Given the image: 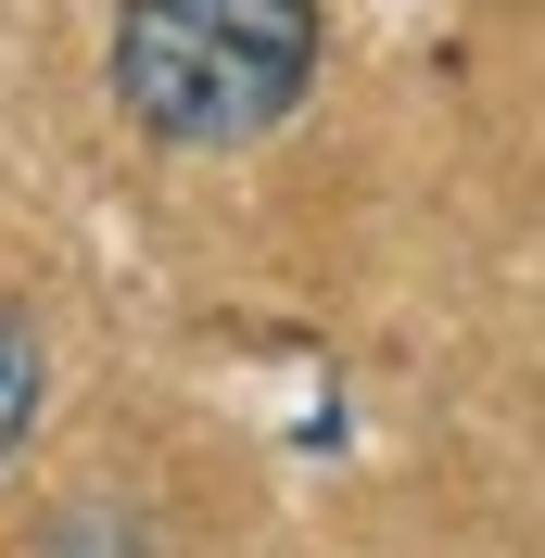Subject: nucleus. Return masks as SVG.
<instances>
[{"instance_id": "obj_1", "label": "nucleus", "mask_w": 545, "mask_h": 558, "mask_svg": "<svg viewBox=\"0 0 545 558\" xmlns=\"http://www.w3.org/2000/svg\"><path fill=\"white\" fill-rule=\"evenodd\" d=\"M330 64V13L317 0H114L102 76L153 153H254L292 128Z\"/></svg>"}, {"instance_id": "obj_3", "label": "nucleus", "mask_w": 545, "mask_h": 558, "mask_svg": "<svg viewBox=\"0 0 545 558\" xmlns=\"http://www.w3.org/2000/svg\"><path fill=\"white\" fill-rule=\"evenodd\" d=\"M51 558H140V533H128V521H102V508H76V521L51 533Z\"/></svg>"}, {"instance_id": "obj_2", "label": "nucleus", "mask_w": 545, "mask_h": 558, "mask_svg": "<svg viewBox=\"0 0 545 558\" xmlns=\"http://www.w3.org/2000/svg\"><path fill=\"white\" fill-rule=\"evenodd\" d=\"M38 407H51V355H38V330L13 305H0V457L38 432Z\"/></svg>"}]
</instances>
